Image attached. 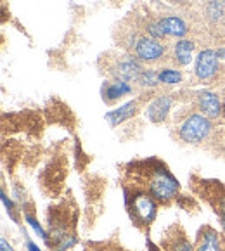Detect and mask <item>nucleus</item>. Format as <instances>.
<instances>
[{
    "instance_id": "obj_1",
    "label": "nucleus",
    "mask_w": 225,
    "mask_h": 251,
    "mask_svg": "<svg viewBox=\"0 0 225 251\" xmlns=\"http://www.w3.org/2000/svg\"><path fill=\"white\" fill-rule=\"evenodd\" d=\"M123 201L130 218L137 227H149L158 215V201L144 187H125Z\"/></svg>"
},
{
    "instance_id": "obj_2",
    "label": "nucleus",
    "mask_w": 225,
    "mask_h": 251,
    "mask_svg": "<svg viewBox=\"0 0 225 251\" xmlns=\"http://www.w3.org/2000/svg\"><path fill=\"white\" fill-rule=\"evenodd\" d=\"M146 189L158 201V204H168L178 196L180 184L175 178V175L163 163H158L154 159L152 166H149Z\"/></svg>"
},
{
    "instance_id": "obj_3",
    "label": "nucleus",
    "mask_w": 225,
    "mask_h": 251,
    "mask_svg": "<svg viewBox=\"0 0 225 251\" xmlns=\"http://www.w3.org/2000/svg\"><path fill=\"white\" fill-rule=\"evenodd\" d=\"M211 130H213L211 118L203 113H194L187 116L178 126V137L185 144H203L211 135Z\"/></svg>"
},
{
    "instance_id": "obj_4",
    "label": "nucleus",
    "mask_w": 225,
    "mask_h": 251,
    "mask_svg": "<svg viewBox=\"0 0 225 251\" xmlns=\"http://www.w3.org/2000/svg\"><path fill=\"white\" fill-rule=\"evenodd\" d=\"M142 71H144V66L133 54L120 55L109 66V75L113 76V80H123L128 83L139 80Z\"/></svg>"
},
{
    "instance_id": "obj_5",
    "label": "nucleus",
    "mask_w": 225,
    "mask_h": 251,
    "mask_svg": "<svg viewBox=\"0 0 225 251\" xmlns=\"http://www.w3.org/2000/svg\"><path fill=\"white\" fill-rule=\"evenodd\" d=\"M132 54L135 55L140 63L152 64V63H158L159 59H163L165 45L161 44V40H156V38L149 37V35H140Z\"/></svg>"
},
{
    "instance_id": "obj_6",
    "label": "nucleus",
    "mask_w": 225,
    "mask_h": 251,
    "mask_svg": "<svg viewBox=\"0 0 225 251\" xmlns=\"http://www.w3.org/2000/svg\"><path fill=\"white\" fill-rule=\"evenodd\" d=\"M218 55L215 49H203L196 57L194 73L201 81H210L218 73Z\"/></svg>"
},
{
    "instance_id": "obj_7",
    "label": "nucleus",
    "mask_w": 225,
    "mask_h": 251,
    "mask_svg": "<svg viewBox=\"0 0 225 251\" xmlns=\"http://www.w3.org/2000/svg\"><path fill=\"white\" fill-rule=\"evenodd\" d=\"M196 104L200 113L206 115L208 118H218L222 116V100L211 90H200L196 94Z\"/></svg>"
},
{
    "instance_id": "obj_8",
    "label": "nucleus",
    "mask_w": 225,
    "mask_h": 251,
    "mask_svg": "<svg viewBox=\"0 0 225 251\" xmlns=\"http://www.w3.org/2000/svg\"><path fill=\"white\" fill-rule=\"evenodd\" d=\"M196 251H225V241L220 232L213 227H203L198 234Z\"/></svg>"
},
{
    "instance_id": "obj_9",
    "label": "nucleus",
    "mask_w": 225,
    "mask_h": 251,
    "mask_svg": "<svg viewBox=\"0 0 225 251\" xmlns=\"http://www.w3.org/2000/svg\"><path fill=\"white\" fill-rule=\"evenodd\" d=\"M172 104H174L172 96H158L146 109V118L151 123H163L170 113Z\"/></svg>"
},
{
    "instance_id": "obj_10",
    "label": "nucleus",
    "mask_w": 225,
    "mask_h": 251,
    "mask_svg": "<svg viewBox=\"0 0 225 251\" xmlns=\"http://www.w3.org/2000/svg\"><path fill=\"white\" fill-rule=\"evenodd\" d=\"M132 92V85L128 81L123 80H113V81H106L102 87V99L104 102L111 104L115 102L116 99H122L123 96H128Z\"/></svg>"
},
{
    "instance_id": "obj_11",
    "label": "nucleus",
    "mask_w": 225,
    "mask_h": 251,
    "mask_svg": "<svg viewBox=\"0 0 225 251\" xmlns=\"http://www.w3.org/2000/svg\"><path fill=\"white\" fill-rule=\"evenodd\" d=\"M137 111H139V104H137V100H130V102L116 107L115 111L107 113L106 122L109 123L111 126H118V125H122L123 122H126V120L133 118V116L137 115Z\"/></svg>"
},
{
    "instance_id": "obj_12",
    "label": "nucleus",
    "mask_w": 225,
    "mask_h": 251,
    "mask_svg": "<svg viewBox=\"0 0 225 251\" xmlns=\"http://www.w3.org/2000/svg\"><path fill=\"white\" fill-rule=\"evenodd\" d=\"M159 21H161L166 37L185 38V35L189 33L187 23L182 18H178V16H163V18H159Z\"/></svg>"
},
{
    "instance_id": "obj_13",
    "label": "nucleus",
    "mask_w": 225,
    "mask_h": 251,
    "mask_svg": "<svg viewBox=\"0 0 225 251\" xmlns=\"http://www.w3.org/2000/svg\"><path fill=\"white\" fill-rule=\"evenodd\" d=\"M196 44L189 38H178V42L174 47V61L178 66H187L191 64L192 55H194Z\"/></svg>"
},
{
    "instance_id": "obj_14",
    "label": "nucleus",
    "mask_w": 225,
    "mask_h": 251,
    "mask_svg": "<svg viewBox=\"0 0 225 251\" xmlns=\"http://www.w3.org/2000/svg\"><path fill=\"white\" fill-rule=\"evenodd\" d=\"M204 11L215 25L225 21V0H204Z\"/></svg>"
},
{
    "instance_id": "obj_15",
    "label": "nucleus",
    "mask_w": 225,
    "mask_h": 251,
    "mask_svg": "<svg viewBox=\"0 0 225 251\" xmlns=\"http://www.w3.org/2000/svg\"><path fill=\"white\" fill-rule=\"evenodd\" d=\"M159 73V81L163 85H177L182 81V73L175 68H161L158 70Z\"/></svg>"
},
{
    "instance_id": "obj_16",
    "label": "nucleus",
    "mask_w": 225,
    "mask_h": 251,
    "mask_svg": "<svg viewBox=\"0 0 225 251\" xmlns=\"http://www.w3.org/2000/svg\"><path fill=\"white\" fill-rule=\"evenodd\" d=\"M137 83H139L140 87L154 89V87H158L159 83H161V81H159V73L156 70H144L142 75L139 76V80H137Z\"/></svg>"
},
{
    "instance_id": "obj_17",
    "label": "nucleus",
    "mask_w": 225,
    "mask_h": 251,
    "mask_svg": "<svg viewBox=\"0 0 225 251\" xmlns=\"http://www.w3.org/2000/svg\"><path fill=\"white\" fill-rule=\"evenodd\" d=\"M168 251H196V248L185 239V236H174L168 239Z\"/></svg>"
},
{
    "instance_id": "obj_18",
    "label": "nucleus",
    "mask_w": 225,
    "mask_h": 251,
    "mask_svg": "<svg viewBox=\"0 0 225 251\" xmlns=\"http://www.w3.org/2000/svg\"><path fill=\"white\" fill-rule=\"evenodd\" d=\"M25 222L31 227V230H33L38 237H42L44 241L49 239V234L45 232V229L40 226V222L37 220V217H35L33 213H30V211H25Z\"/></svg>"
},
{
    "instance_id": "obj_19",
    "label": "nucleus",
    "mask_w": 225,
    "mask_h": 251,
    "mask_svg": "<svg viewBox=\"0 0 225 251\" xmlns=\"http://www.w3.org/2000/svg\"><path fill=\"white\" fill-rule=\"evenodd\" d=\"M146 31H148L149 37L156 38V40H163V38H166V33H165V30H163L161 21H159V19H151V21L146 25Z\"/></svg>"
},
{
    "instance_id": "obj_20",
    "label": "nucleus",
    "mask_w": 225,
    "mask_h": 251,
    "mask_svg": "<svg viewBox=\"0 0 225 251\" xmlns=\"http://www.w3.org/2000/svg\"><path fill=\"white\" fill-rule=\"evenodd\" d=\"M0 200H2V204H4V208H5V211H7L9 218H11L14 224H18L19 218H18V215H16V211H18V210H16V203L7 196V192H5L4 189L0 191Z\"/></svg>"
},
{
    "instance_id": "obj_21",
    "label": "nucleus",
    "mask_w": 225,
    "mask_h": 251,
    "mask_svg": "<svg viewBox=\"0 0 225 251\" xmlns=\"http://www.w3.org/2000/svg\"><path fill=\"white\" fill-rule=\"evenodd\" d=\"M0 250H2V251H14V248L7 243V239H5V237H2V239H0Z\"/></svg>"
},
{
    "instance_id": "obj_22",
    "label": "nucleus",
    "mask_w": 225,
    "mask_h": 251,
    "mask_svg": "<svg viewBox=\"0 0 225 251\" xmlns=\"http://www.w3.org/2000/svg\"><path fill=\"white\" fill-rule=\"evenodd\" d=\"M26 251H42L31 239H26Z\"/></svg>"
},
{
    "instance_id": "obj_23",
    "label": "nucleus",
    "mask_w": 225,
    "mask_h": 251,
    "mask_svg": "<svg viewBox=\"0 0 225 251\" xmlns=\"http://www.w3.org/2000/svg\"><path fill=\"white\" fill-rule=\"evenodd\" d=\"M220 227H222V236H224V241H225V213L220 215Z\"/></svg>"
},
{
    "instance_id": "obj_24",
    "label": "nucleus",
    "mask_w": 225,
    "mask_h": 251,
    "mask_svg": "<svg viewBox=\"0 0 225 251\" xmlns=\"http://www.w3.org/2000/svg\"><path fill=\"white\" fill-rule=\"evenodd\" d=\"M146 244H148V248H149V250H151V251H161V250H159L158 246H156L154 243H152L151 239H146Z\"/></svg>"
},
{
    "instance_id": "obj_25",
    "label": "nucleus",
    "mask_w": 225,
    "mask_h": 251,
    "mask_svg": "<svg viewBox=\"0 0 225 251\" xmlns=\"http://www.w3.org/2000/svg\"><path fill=\"white\" fill-rule=\"evenodd\" d=\"M168 2H172V4H177V5H187V4H191V0H168Z\"/></svg>"
},
{
    "instance_id": "obj_26",
    "label": "nucleus",
    "mask_w": 225,
    "mask_h": 251,
    "mask_svg": "<svg viewBox=\"0 0 225 251\" xmlns=\"http://www.w3.org/2000/svg\"><path fill=\"white\" fill-rule=\"evenodd\" d=\"M217 55H218V59H225V47H218Z\"/></svg>"
},
{
    "instance_id": "obj_27",
    "label": "nucleus",
    "mask_w": 225,
    "mask_h": 251,
    "mask_svg": "<svg viewBox=\"0 0 225 251\" xmlns=\"http://www.w3.org/2000/svg\"><path fill=\"white\" fill-rule=\"evenodd\" d=\"M222 116H225V99H224V102H222Z\"/></svg>"
},
{
    "instance_id": "obj_28",
    "label": "nucleus",
    "mask_w": 225,
    "mask_h": 251,
    "mask_svg": "<svg viewBox=\"0 0 225 251\" xmlns=\"http://www.w3.org/2000/svg\"><path fill=\"white\" fill-rule=\"evenodd\" d=\"M52 251H66V250H63V248H52Z\"/></svg>"
}]
</instances>
